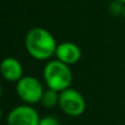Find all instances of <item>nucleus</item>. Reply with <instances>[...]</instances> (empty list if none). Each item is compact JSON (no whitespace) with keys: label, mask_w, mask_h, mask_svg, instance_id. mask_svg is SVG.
Here are the masks:
<instances>
[{"label":"nucleus","mask_w":125,"mask_h":125,"mask_svg":"<svg viewBox=\"0 0 125 125\" xmlns=\"http://www.w3.org/2000/svg\"><path fill=\"white\" fill-rule=\"evenodd\" d=\"M25 48L37 61L48 59L56 53L57 43L52 33L43 28H33L25 36Z\"/></svg>","instance_id":"1"},{"label":"nucleus","mask_w":125,"mask_h":125,"mask_svg":"<svg viewBox=\"0 0 125 125\" xmlns=\"http://www.w3.org/2000/svg\"><path fill=\"white\" fill-rule=\"evenodd\" d=\"M43 76L48 89L58 92L68 89L73 81V73L69 66L58 59L50 61L45 65Z\"/></svg>","instance_id":"2"},{"label":"nucleus","mask_w":125,"mask_h":125,"mask_svg":"<svg viewBox=\"0 0 125 125\" xmlns=\"http://www.w3.org/2000/svg\"><path fill=\"white\" fill-rule=\"evenodd\" d=\"M17 93L22 101L28 104H34L41 102L44 94V89L39 79L33 76L22 77L17 82Z\"/></svg>","instance_id":"3"},{"label":"nucleus","mask_w":125,"mask_h":125,"mask_svg":"<svg viewBox=\"0 0 125 125\" xmlns=\"http://www.w3.org/2000/svg\"><path fill=\"white\" fill-rule=\"evenodd\" d=\"M59 108L69 116H79L84 112L86 101L82 94L75 89L68 88L62 91L59 95Z\"/></svg>","instance_id":"4"},{"label":"nucleus","mask_w":125,"mask_h":125,"mask_svg":"<svg viewBox=\"0 0 125 125\" xmlns=\"http://www.w3.org/2000/svg\"><path fill=\"white\" fill-rule=\"evenodd\" d=\"M40 121L37 111L28 104L13 108L7 116L8 125H40Z\"/></svg>","instance_id":"5"},{"label":"nucleus","mask_w":125,"mask_h":125,"mask_svg":"<svg viewBox=\"0 0 125 125\" xmlns=\"http://www.w3.org/2000/svg\"><path fill=\"white\" fill-rule=\"evenodd\" d=\"M57 59L66 65H73L78 62L81 58V50L77 44L73 42H64V43L57 45L56 48Z\"/></svg>","instance_id":"6"},{"label":"nucleus","mask_w":125,"mask_h":125,"mask_svg":"<svg viewBox=\"0 0 125 125\" xmlns=\"http://www.w3.org/2000/svg\"><path fill=\"white\" fill-rule=\"evenodd\" d=\"M1 75L7 81L18 82L23 77L21 62L14 57H7L1 62Z\"/></svg>","instance_id":"7"},{"label":"nucleus","mask_w":125,"mask_h":125,"mask_svg":"<svg viewBox=\"0 0 125 125\" xmlns=\"http://www.w3.org/2000/svg\"><path fill=\"white\" fill-rule=\"evenodd\" d=\"M59 95H61V92H58V91L47 89L42 97V105L47 109H53L56 105H59Z\"/></svg>","instance_id":"8"},{"label":"nucleus","mask_w":125,"mask_h":125,"mask_svg":"<svg viewBox=\"0 0 125 125\" xmlns=\"http://www.w3.org/2000/svg\"><path fill=\"white\" fill-rule=\"evenodd\" d=\"M123 2H121L120 0H115V1L111 2L110 4V12L114 15H117L120 13H123Z\"/></svg>","instance_id":"9"},{"label":"nucleus","mask_w":125,"mask_h":125,"mask_svg":"<svg viewBox=\"0 0 125 125\" xmlns=\"http://www.w3.org/2000/svg\"><path fill=\"white\" fill-rule=\"evenodd\" d=\"M40 125H61V123L55 116L47 115V116H44L43 119H41Z\"/></svg>","instance_id":"10"},{"label":"nucleus","mask_w":125,"mask_h":125,"mask_svg":"<svg viewBox=\"0 0 125 125\" xmlns=\"http://www.w3.org/2000/svg\"><path fill=\"white\" fill-rule=\"evenodd\" d=\"M123 18H124V20H125V6H124V9H123Z\"/></svg>","instance_id":"11"},{"label":"nucleus","mask_w":125,"mask_h":125,"mask_svg":"<svg viewBox=\"0 0 125 125\" xmlns=\"http://www.w3.org/2000/svg\"><path fill=\"white\" fill-rule=\"evenodd\" d=\"M121 2H123V3H125V0H120Z\"/></svg>","instance_id":"12"}]
</instances>
